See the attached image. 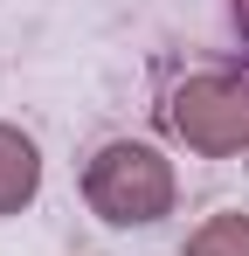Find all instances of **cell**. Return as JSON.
Masks as SVG:
<instances>
[{
    "instance_id": "277c9868",
    "label": "cell",
    "mask_w": 249,
    "mask_h": 256,
    "mask_svg": "<svg viewBox=\"0 0 249 256\" xmlns=\"http://www.w3.org/2000/svg\"><path fill=\"white\" fill-rule=\"evenodd\" d=\"M180 256H249V214H242V208L208 214L201 228L187 236V250H180Z\"/></svg>"
},
{
    "instance_id": "3957f363",
    "label": "cell",
    "mask_w": 249,
    "mask_h": 256,
    "mask_svg": "<svg viewBox=\"0 0 249 256\" xmlns=\"http://www.w3.org/2000/svg\"><path fill=\"white\" fill-rule=\"evenodd\" d=\"M42 194V146L0 118V214H21Z\"/></svg>"
},
{
    "instance_id": "5b68a950",
    "label": "cell",
    "mask_w": 249,
    "mask_h": 256,
    "mask_svg": "<svg viewBox=\"0 0 249 256\" xmlns=\"http://www.w3.org/2000/svg\"><path fill=\"white\" fill-rule=\"evenodd\" d=\"M236 28H242V42H249V0H236Z\"/></svg>"
},
{
    "instance_id": "6da1fadb",
    "label": "cell",
    "mask_w": 249,
    "mask_h": 256,
    "mask_svg": "<svg viewBox=\"0 0 249 256\" xmlns=\"http://www.w3.org/2000/svg\"><path fill=\"white\" fill-rule=\"evenodd\" d=\"M83 201L97 222L111 228H152L160 214H173L180 201V180H173V160L146 138H111L90 152L83 166Z\"/></svg>"
},
{
    "instance_id": "7a4b0ae2",
    "label": "cell",
    "mask_w": 249,
    "mask_h": 256,
    "mask_svg": "<svg viewBox=\"0 0 249 256\" xmlns=\"http://www.w3.org/2000/svg\"><path fill=\"white\" fill-rule=\"evenodd\" d=\"M166 125L187 138V152L201 160H228V152H249V70L228 76V70H208V76H187L166 104Z\"/></svg>"
}]
</instances>
